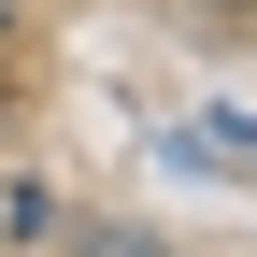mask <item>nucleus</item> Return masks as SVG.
I'll return each mask as SVG.
<instances>
[{
	"mask_svg": "<svg viewBox=\"0 0 257 257\" xmlns=\"http://www.w3.org/2000/svg\"><path fill=\"white\" fill-rule=\"evenodd\" d=\"M186 172H257V128H172Z\"/></svg>",
	"mask_w": 257,
	"mask_h": 257,
	"instance_id": "f257e3e1",
	"label": "nucleus"
},
{
	"mask_svg": "<svg viewBox=\"0 0 257 257\" xmlns=\"http://www.w3.org/2000/svg\"><path fill=\"white\" fill-rule=\"evenodd\" d=\"M86 257H157V243H128V229H100V243H86Z\"/></svg>",
	"mask_w": 257,
	"mask_h": 257,
	"instance_id": "f03ea898",
	"label": "nucleus"
},
{
	"mask_svg": "<svg viewBox=\"0 0 257 257\" xmlns=\"http://www.w3.org/2000/svg\"><path fill=\"white\" fill-rule=\"evenodd\" d=\"M229 15H257V0H229Z\"/></svg>",
	"mask_w": 257,
	"mask_h": 257,
	"instance_id": "7ed1b4c3",
	"label": "nucleus"
}]
</instances>
